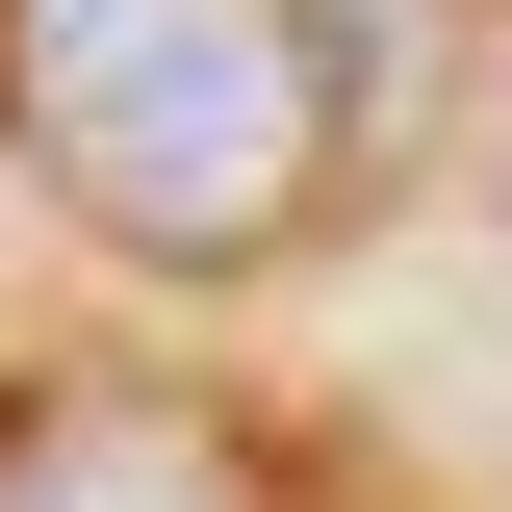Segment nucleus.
I'll list each match as a JSON object with an SVG mask.
<instances>
[{
    "label": "nucleus",
    "instance_id": "obj_2",
    "mask_svg": "<svg viewBox=\"0 0 512 512\" xmlns=\"http://www.w3.org/2000/svg\"><path fill=\"white\" fill-rule=\"evenodd\" d=\"M0 512H282V487L154 384H0Z\"/></svg>",
    "mask_w": 512,
    "mask_h": 512
},
{
    "label": "nucleus",
    "instance_id": "obj_1",
    "mask_svg": "<svg viewBox=\"0 0 512 512\" xmlns=\"http://www.w3.org/2000/svg\"><path fill=\"white\" fill-rule=\"evenodd\" d=\"M461 77V0H0V154L154 282L333 231Z\"/></svg>",
    "mask_w": 512,
    "mask_h": 512
}]
</instances>
